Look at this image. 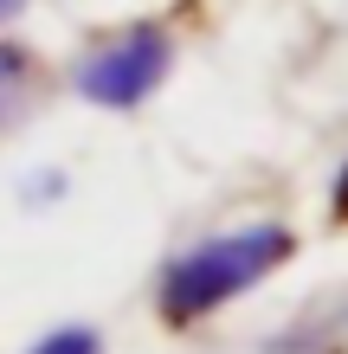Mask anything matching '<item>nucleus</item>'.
I'll return each instance as SVG.
<instances>
[{"label":"nucleus","mask_w":348,"mask_h":354,"mask_svg":"<svg viewBox=\"0 0 348 354\" xmlns=\"http://www.w3.org/2000/svg\"><path fill=\"white\" fill-rule=\"evenodd\" d=\"M291 252H297V239H291V225H277V219H258V225H239V232L200 239L194 252L168 258V270H161V290H155L161 322L187 328L200 316H213V309H226L232 297L258 290Z\"/></svg>","instance_id":"1"},{"label":"nucleus","mask_w":348,"mask_h":354,"mask_svg":"<svg viewBox=\"0 0 348 354\" xmlns=\"http://www.w3.org/2000/svg\"><path fill=\"white\" fill-rule=\"evenodd\" d=\"M174 65V39L161 26H122L110 32L104 46H91L84 58L71 65V91L97 103V110H136V103H149L161 91V77Z\"/></svg>","instance_id":"2"},{"label":"nucleus","mask_w":348,"mask_h":354,"mask_svg":"<svg viewBox=\"0 0 348 354\" xmlns=\"http://www.w3.org/2000/svg\"><path fill=\"white\" fill-rule=\"evenodd\" d=\"M26 91H33V52L0 39V122H7L19 103H26Z\"/></svg>","instance_id":"3"},{"label":"nucleus","mask_w":348,"mask_h":354,"mask_svg":"<svg viewBox=\"0 0 348 354\" xmlns=\"http://www.w3.org/2000/svg\"><path fill=\"white\" fill-rule=\"evenodd\" d=\"M26 354H104V342H97V328L65 322V328H52V335H39Z\"/></svg>","instance_id":"4"},{"label":"nucleus","mask_w":348,"mask_h":354,"mask_svg":"<svg viewBox=\"0 0 348 354\" xmlns=\"http://www.w3.org/2000/svg\"><path fill=\"white\" fill-rule=\"evenodd\" d=\"M329 213H336V219H348V161H342L336 187H329Z\"/></svg>","instance_id":"5"},{"label":"nucleus","mask_w":348,"mask_h":354,"mask_svg":"<svg viewBox=\"0 0 348 354\" xmlns=\"http://www.w3.org/2000/svg\"><path fill=\"white\" fill-rule=\"evenodd\" d=\"M19 7H26V0H0V26H7V19H13Z\"/></svg>","instance_id":"6"}]
</instances>
